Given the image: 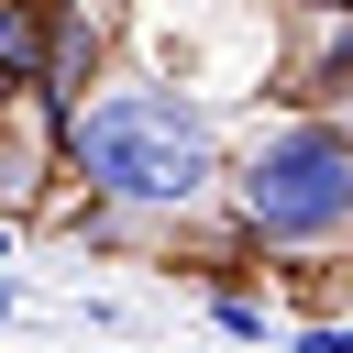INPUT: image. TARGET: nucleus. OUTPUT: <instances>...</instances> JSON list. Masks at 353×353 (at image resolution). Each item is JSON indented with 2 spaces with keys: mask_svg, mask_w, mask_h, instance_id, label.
<instances>
[{
  "mask_svg": "<svg viewBox=\"0 0 353 353\" xmlns=\"http://www.w3.org/2000/svg\"><path fill=\"white\" fill-rule=\"evenodd\" d=\"M0 66H33V11L0 0Z\"/></svg>",
  "mask_w": 353,
  "mask_h": 353,
  "instance_id": "obj_1",
  "label": "nucleus"
}]
</instances>
